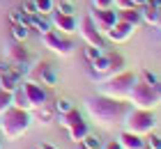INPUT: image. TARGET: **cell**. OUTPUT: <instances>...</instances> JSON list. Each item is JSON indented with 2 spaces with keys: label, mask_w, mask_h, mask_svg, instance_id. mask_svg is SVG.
Returning a JSON list of instances; mask_svg holds the SVG:
<instances>
[{
  "label": "cell",
  "mask_w": 161,
  "mask_h": 149,
  "mask_svg": "<svg viewBox=\"0 0 161 149\" xmlns=\"http://www.w3.org/2000/svg\"><path fill=\"white\" fill-rule=\"evenodd\" d=\"M113 7V0H92V9H108Z\"/></svg>",
  "instance_id": "1f68e13d"
},
{
  "label": "cell",
  "mask_w": 161,
  "mask_h": 149,
  "mask_svg": "<svg viewBox=\"0 0 161 149\" xmlns=\"http://www.w3.org/2000/svg\"><path fill=\"white\" fill-rule=\"evenodd\" d=\"M145 147L147 149H161V136H157L154 131L145 136Z\"/></svg>",
  "instance_id": "484cf974"
},
{
  "label": "cell",
  "mask_w": 161,
  "mask_h": 149,
  "mask_svg": "<svg viewBox=\"0 0 161 149\" xmlns=\"http://www.w3.org/2000/svg\"><path fill=\"white\" fill-rule=\"evenodd\" d=\"M21 12L28 14V16L37 14V5H35V0H23V9H21Z\"/></svg>",
  "instance_id": "4dcf8cb0"
},
{
  "label": "cell",
  "mask_w": 161,
  "mask_h": 149,
  "mask_svg": "<svg viewBox=\"0 0 161 149\" xmlns=\"http://www.w3.org/2000/svg\"><path fill=\"white\" fill-rule=\"evenodd\" d=\"M32 124V117H30V110H21V108H9L0 115V131H3V138L5 140H19L23 133L30 129Z\"/></svg>",
  "instance_id": "7a4b0ae2"
},
{
  "label": "cell",
  "mask_w": 161,
  "mask_h": 149,
  "mask_svg": "<svg viewBox=\"0 0 161 149\" xmlns=\"http://www.w3.org/2000/svg\"><path fill=\"white\" fill-rule=\"evenodd\" d=\"M104 149H122V147H120V142H118V140H113V142H108Z\"/></svg>",
  "instance_id": "e575fe53"
},
{
  "label": "cell",
  "mask_w": 161,
  "mask_h": 149,
  "mask_svg": "<svg viewBox=\"0 0 161 149\" xmlns=\"http://www.w3.org/2000/svg\"><path fill=\"white\" fill-rule=\"evenodd\" d=\"M71 108H74V106H71V101H67V99H58L55 101V110H58V113H67V110H71Z\"/></svg>",
  "instance_id": "f1b7e54d"
},
{
  "label": "cell",
  "mask_w": 161,
  "mask_h": 149,
  "mask_svg": "<svg viewBox=\"0 0 161 149\" xmlns=\"http://www.w3.org/2000/svg\"><path fill=\"white\" fill-rule=\"evenodd\" d=\"M12 108V92H7V89L0 87V115L5 113V110Z\"/></svg>",
  "instance_id": "cb8c5ba5"
},
{
  "label": "cell",
  "mask_w": 161,
  "mask_h": 149,
  "mask_svg": "<svg viewBox=\"0 0 161 149\" xmlns=\"http://www.w3.org/2000/svg\"><path fill=\"white\" fill-rule=\"evenodd\" d=\"M131 3H134V7H145L150 0H131Z\"/></svg>",
  "instance_id": "d590c367"
},
{
  "label": "cell",
  "mask_w": 161,
  "mask_h": 149,
  "mask_svg": "<svg viewBox=\"0 0 161 149\" xmlns=\"http://www.w3.org/2000/svg\"><path fill=\"white\" fill-rule=\"evenodd\" d=\"M42 41H44V46H46L51 53H55L60 57H69L71 53H74V44H71V39L67 35H60V32L48 30V32L42 35Z\"/></svg>",
  "instance_id": "8992f818"
},
{
  "label": "cell",
  "mask_w": 161,
  "mask_h": 149,
  "mask_svg": "<svg viewBox=\"0 0 161 149\" xmlns=\"http://www.w3.org/2000/svg\"><path fill=\"white\" fill-rule=\"evenodd\" d=\"M35 5H37V14L42 16H48L53 12V0H35Z\"/></svg>",
  "instance_id": "d4e9b609"
},
{
  "label": "cell",
  "mask_w": 161,
  "mask_h": 149,
  "mask_svg": "<svg viewBox=\"0 0 161 149\" xmlns=\"http://www.w3.org/2000/svg\"><path fill=\"white\" fill-rule=\"evenodd\" d=\"M55 9H58V12H62V14H74V5H71L69 0H60Z\"/></svg>",
  "instance_id": "f546056e"
},
{
  "label": "cell",
  "mask_w": 161,
  "mask_h": 149,
  "mask_svg": "<svg viewBox=\"0 0 161 149\" xmlns=\"http://www.w3.org/2000/svg\"><path fill=\"white\" fill-rule=\"evenodd\" d=\"M134 32H136L134 25L124 23V21H118V23H115V25L106 32V37H108L113 44H124V41H129L131 37H134Z\"/></svg>",
  "instance_id": "8fae6325"
},
{
  "label": "cell",
  "mask_w": 161,
  "mask_h": 149,
  "mask_svg": "<svg viewBox=\"0 0 161 149\" xmlns=\"http://www.w3.org/2000/svg\"><path fill=\"white\" fill-rule=\"evenodd\" d=\"M32 113L39 124H51V119H53V108H48V106H42L37 110H32Z\"/></svg>",
  "instance_id": "7402d4cb"
},
{
  "label": "cell",
  "mask_w": 161,
  "mask_h": 149,
  "mask_svg": "<svg viewBox=\"0 0 161 149\" xmlns=\"http://www.w3.org/2000/svg\"><path fill=\"white\" fill-rule=\"evenodd\" d=\"M12 106L14 108H21V110H30V113H32L30 101H28V96H25V92H23V87H21V85L12 92Z\"/></svg>",
  "instance_id": "e0dca14e"
},
{
  "label": "cell",
  "mask_w": 161,
  "mask_h": 149,
  "mask_svg": "<svg viewBox=\"0 0 161 149\" xmlns=\"http://www.w3.org/2000/svg\"><path fill=\"white\" fill-rule=\"evenodd\" d=\"M21 87H23V92H25V96H28V101H30V108H32V110L46 106L48 92L44 89L42 83H37V80H23V83H21Z\"/></svg>",
  "instance_id": "ba28073f"
},
{
  "label": "cell",
  "mask_w": 161,
  "mask_h": 149,
  "mask_svg": "<svg viewBox=\"0 0 161 149\" xmlns=\"http://www.w3.org/2000/svg\"><path fill=\"white\" fill-rule=\"evenodd\" d=\"M7 57L12 60V62H16V64H23V67H28L32 62V57H30V53L21 46V44L16 41L14 46H7Z\"/></svg>",
  "instance_id": "5bb4252c"
},
{
  "label": "cell",
  "mask_w": 161,
  "mask_h": 149,
  "mask_svg": "<svg viewBox=\"0 0 161 149\" xmlns=\"http://www.w3.org/2000/svg\"><path fill=\"white\" fill-rule=\"evenodd\" d=\"M113 7L115 9H127V7H134L131 0H113Z\"/></svg>",
  "instance_id": "d6a6232c"
},
{
  "label": "cell",
  "mask_w": 161,
  "mask_h": 149,
  "mask_svg": "<svg viewBox=\"0 0 161 149\" xmlns=\"http://www.w3.org/2000/svg\"><path fill=\"white\" fill-rule=\"evenodd\" d=\"M80 145H85L87 149H101V142H99V138H97V136H90V133L85 136V140H83Z\"/></svg>",
  "instance_id": "4316f807"
},
{
  "label": "cell",
  "mask_w": 161,
  "mask_h": 149,
  "mask_svg": "<svg viewBox=\"0 0 161 149\" xmlns=\"http://www.w3.org/2000/svg\"><path fill=\"white\" fill-rule=\"evenodd\" d=\"M118 21H124L129 25H143V16H141V9L138 7H127V9H118Z\"/></svg>",
  "instance_id": "9a60e30c"
},
{
  "label": "cell",
  "mask_w": 161,
  "mask_h": 149,
  "mask_svg": "<svg viewBox=\"0 0 161 149\" xmlns=\"http://www.w3.org/2000/svg\"><path fill=\"white\" fill-rule=\"evenodd\" d=\"M32 76H35V80H37V83H42V85H55V83H58V76H55L53 67L46 64V62H42L37 69H35Z\"/></svg>",
  "instance_id": "7c38bea8"
},
{
  "label": "cell",
  "mask_w": 161,
  "mask_h": 149,
  "mask_svg": "<svg viewBox=\"0 0 161 149\" xmlns=\"http://www.w3.org/2000/svg\"><path fill=\"white\" fill-rule=\"evenodd\" d=\"M28 28H35L39 35H44V32L51 30V23L46 21V16H42V14H32V16L28 19Z\"/></svg>",
  "instance_id": "ac0fdd59"
},
{
  "label": "cell",
  "mask_w": 161,
  "mask_h": 149,
  "mask_svg": "<svg viewBox=\"0 0 161 149\" xmlns=\"http://www.w3.org/2000/svg\"><path fill=\"white\" fill-rule=\"evenodd\" d=\"M37 149H42V147H37Z\"/></svg>",
  "instance_id": "7bdbcfd3"
},
{
  "label": "cell",
  "mask_w": 161,
  "mask_h": 149,
  "mask_svg": "<svg viewBox=\"0 0 161 149\" xmlns=\"http://www.w3.org/2000/svg\"><path fill=\"white\" fill-rule=\"evenodd\" d=\"M48 23H51V28H55V32H60V35H74L78 30V23H76L74 14H62L58 9H53L48 14Z\"/></svg>",
  "instance_id": "9c48e42d"
},
{
  "label": "cell",
  "mask_w": 161,
  "mask_h": 149,
  "mask_svg": "<svg viewBox=\"0 0 161 149\" xmlns=\"http://www.w3.org/2000/svg\"><path fill=\"white\" fill-rule=\"evenodd\" d=\"M136 80H138L136 73H131V71L124 69L120 73H115V76H108L104 83L99 85L97 94L111 96V99H118V101H127L129 94H131V89H134V85H136Z\"/></svg>",
  "instance_id": "3957f363"
},
{
  "label": "cell",
  "mask_w": 161,
  "mask_h": 149,
  "mask_svg": "<svg viewBox=\"0 0 161 149\" xmlns=\"http://www.w3.org/2000/svg\"><path fill=\"white\" fill-rule=\"evenodd\" d=\"M42 149H58V147H53V145H42Z\"/></svg>",
  "instance_id": "74e56055"
},
{
  "label": "cell",
  "mask_w": 161,
  "mask_h": 149,
  "mask_svg": "<svg viewBox=\"0 0 161 149\" xmlns=\"http://www.w3.org/2000/svg\"><path fill=\"white\" fill-rule=\"evenodd\" d=\"M101 53H104L101 48H97V46H87V44H85V57L90 60V62H94V60H97Z\"/></svg>",
  "instance_id": "83f0119b"
},
{
  "label": "cell",
  "mask_w": 161,
  "mask_h": 149,
  "mask_svg": "<svg viewBox=\"0 0 161 149\" xmlns=\"http://www.w3.org/2000/svg\"><path fill=\"white\" fill-rule=\"evenodd\" d=\"M122 124L127 126L124 131H131L136 136H143V138L157 129V119L152 115V110H141V108H129Z\"/></svg>",
  "instance_id": "5b68a950"
},
{
  "label": "cell",
  "mask_w": 161,
  "mask_h": 149,
  "mask_svg": "<svg viewBox=\"0 0 161 149\" xmlns=\"http://www.w3.org/2000/svg\"><path fill=\"white\" fill-rule=\"evenodd\" d=\"M85 110L99 126L111 129V126L124 122V115L129 113V101H118V99H111V96L97 94L85 101Z\"/></svg>",
  "instance_id": "6da1fadb"
},
{
  "label": "cell",
  "mask_w": 161,
  "mask_h": 149,
  "mask_svg": "<svg viewBox=\"0 0 161 149\" xmlns=\"http://www.w3.org/2000/svg\"><path fill=\"white\" fill-rule=\"evenodd\" d=\"M154 89H157V92L161 94V83H157V85H154Z\"/></svg>",
  "instance_id": "f35d334b"
},
{
  "label": "cell",
  "mask_w": 161,
  "mask_h": 149,
  "mask_svg": "<svg viewBox=\"0 0 161 149\" xmlns=\"http://www.w3.org/2000/svg\"><path fill=\"white\" fill-rule=\"evenodd\" d=\"M157 28H161V5L157 7Z\"/></svg>",
  "instance_id": "8d00e7d4"
},
{
  "label": "cell",
  "mask_w": 161,
  "mask_h": 149,
  "mask_svg": "<svg viewBox=\"0 0 161 149\" xmlns=\"http://www.w3.org/2000/svg\"><path fill=\"white\" fill-rule=\"evenodd\" d=\"M145 149H147V147H145Z\"/></svg>",
  "instance_id": "ee69618b"
},
{
  "label": "cell",
  "mask_w": 161,
  "mask_h": 149,
  "mask_svg": "<svg viewBox=\"0 0 161 149\" xmlns=\"http://www.w3.org/2000/svg\"><path fill=\"white\" fill-rule=\"evenodd\" d=\"M92 21H94V25H97V30L106 37V32L118 23V9H115V7H108V9H94L92 12Z\"/></svg>",
  "instance_id": "30bf717a"
},
{
  "label": "cell",
  "mask_w": 161,
  "mask_h": 149,
  "mask_svg": "<svg viewBox=\"0 0 161 149\" xmlns=\"http://www.w3.org/2000/svg\"><path fill=\"white\" fill-rule=\"evenodd\" d=\"M12 37L16 41H25L28 37H30V28L25 23H12Z\"/></svg>",
  "instance_id": "ffe728a7"
},
{
  "label": "cell",
  "mask_w": 161,
  "mask_h": 149,
  "mask_svg": "<svg viewBox=\"0 0 161 149\" xmlns=\"http://www.w3.org/2000/svg\"><path fill=\"white\" fill-rule=\"evenodd\" d=\"M0 69H3V71H7V67H3V64H0Z\"/></svg>",
  "instance_id": "60d3db41"
},
{
  "label": "cell",
  "mask_w": 161,
  "mask_h": 149,
  "mask_svg": "<svg viewBox=\"0 0 161 149\" xmlns=\"http://www.w3.org/2000/svg\"><path fill=\"white\" fill-rule=\"evenodd\" d=\"M143 80H145V83H150V85H157V83H159L157 76H154L152 71H143Z\"/></svg>",
  "instance_id": "836d02e7"
},
{
  "label": "cell",
  "mask_w": 161,
  "mask_h": 149,
  "mask_svg": "<svg viewBox=\"0 0 161 149\" xmlns=\"http://www.w3.org/2000/svg\"><path fill=\"white\" fill-rule=\"evenodd\" d=\"M78 149H87V147H85V145H78Z\"/></svg>",
  "instance_id": "ab89813d"
},
{
  "label": "cell",
  "mask_w": 161,
  "mask_h": 149,
  "mask_svg": "<svg viewBox=\"0 0 161 149\" xmlns=\"http://www.w3.org/2000/svg\"><path fill=\"white\" fill-rule=\"evenodd\" d=\"M0 149H3V145H0Z\"/></svg>",
  "instance_id": "b9f144b4"
},
{
  "label": "cell",
  "mask_w": 161,
  "mask_h": 149,
  "mask_svg": "<svg viewBox=\"0 0 161 149\" xmlns=\"http://www.w3.org/2000/svg\"><path fill=\"white\" fill-rule=\"evenodd\" d=\"M80 119H83V115L78 113L76 108H71V110H67V113L62 115V119H60V124L64 126V129H69V126H74L76 122H80Z\"/></svg>",
  "instance_id": "44dd1931"
},
{
  "label": "cell",
  "mask_w": 161,
  "mask_h": 149,
  "mask_svg": "<svg viewBox=\"0 0 161 149\" xmlns=\"http://www.w3.org/2000/svg\"><path fill=\"white\" fill-rule=\"evenodd\" d=\"M76 32L80 35V39H83L87 46H97V48H104V35L97 30V25H94L92 16H83L78 21V30Z\"/></svg>",
  "instance_id": "52a82bcc"
},
{
  "label": "cell",
  "mask_w": 161,
  "mask_h": 149,
  "mask_svg": "<svg viewBox=\"0 0 161 149\" xmlns=\"http://www.w3.org/2000/svg\"><path fill=\"white\" fill-rule=\"evenodd\" d=\"M92 64V69L97 71V73H101V76H108V53H101L94 62H90Z\"/></svg>",
  "instance_id": "603a6c76"
},
{
  "label": "cell",
  "mask_w": 161,
  "mask_h": 149,
  "mask_svg": "<svg viewBox=\"0 0 161 149\" xmlns=\"http://www.w3.org/2000/svg\"><path fill=\"white\" fill-rule=\"evenodd\" d=\"M141 9V16H143V23H147L152 28H157V7L154 5H145V7H138Z\"/></svg>",
  "instance_id": "d6986e66"
},
{
  "label": "cell",
  "mask_w": 161,
  "mask_h": 149,
  "mask_svg": "<svg viewBox=\"0 0 161 149\" xmlns=\"http://www.w3.org/2000/svg\"><path fill=\"white\" fill-rule=\"evenodd\" d=\"M118 142H120L122 149H145V138L136 136V133H131V131H122Z\"/></svg>",
  "instance_id": "4fadbf2b"
},
{
  "label": "cell",
  "mask_w": 161,
  "mask_h": 149,
  "mask_svg": "<svg viewBox=\"0 0 161 149\" xmlns=\"http://www.w3.org/2000/svg\"><path fill=\"white\" fill-rule=\"evenodd\" d=\"M129 106L131 108H141V110H154L161 103V94L154 89V85L145 83V80H136L134 89L129 94Z\"/></svg>",
  "instance_id": "277c9868"
},
{
  "label": "cell",
  "mask_w": 161,
  "mask_h": 149,
  "mask_svg": "<svg viewBox=\"0 0 161 149\" xmlns=\"http://www.w3.org/2000/svg\"><path fill=\"white\" fill-rule=\"evenodd\" d=\"M67 133H69V140H71L74 145H80V142L85 140V136L90 133V126H87V122H83V119H80V122H76L74 126H69Z\"/></svg>",
  "instance_id": "2e32d148"
}]
</instances>
